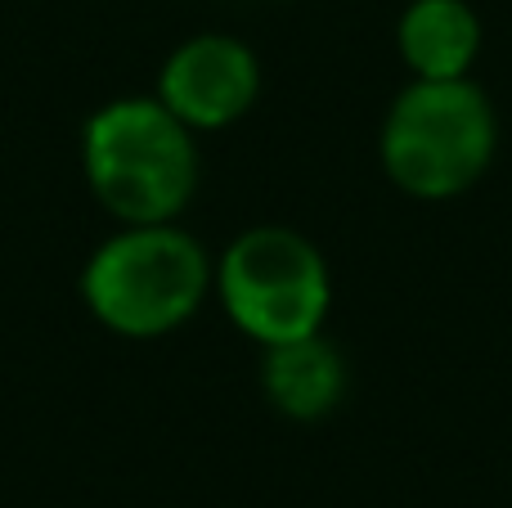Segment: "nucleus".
Here are the masks:
<instances>
[{
	"label": "nucleus",
	"instance_id": "nucleus-1",
	"mask_svg": "<svg viewBox=\"0 0 512 508\" xmlns=\"http://www.w3.org/2000/svg\"><path fill=\"white\" fill-rule=\"evenodd\" d=\"M81 176L117 225L176 221L198 189L194 131L158 95H117L81 126Z\"/></svg>",
	"mask_w": 512,
	"mask_h": 508
},
{
	"label": "nucleus",
	"instance_id": "nucleus-3",
	"mask_svg": "<svg viewBox=\"0 0 512 508\" xmlns=\"http://www.w3.org/2000/svg\"><path fill=\"white\" fill-rule=\"evenodd\" d=\"M499 149V117L472 77H414L382 117L378 158L387 180L409 198L445 203L490 171Z\"/></svg>",
	"mask_w": 512,
	"mask_h": 508
},
{
	"label": "nucleus",
	"instance_id": "nucleus-5",
	"mask_svg": "<svg viewBox=\"0 0 512 508\" xmlns=\"http://www.w3.org/2000/svg\"><path fill=\"white\" fill-rule=\"evenodd\" d=\"M153 95L189 131H225L252 113L261 95V59L230 32H198L162 59Z\"/></svg>",
	"mask_w": 512,
	"mask_h": 508
},
{
	"label": "nucleus",
	"instance_id": "nucleus-6",
	"mask_svg": "<svg viewBox=\"0 0 512 508\" xmlns=\"http://www.w3.org/2000/svg\"><path fill=\"white\" fill-rule=\"evenodd\" d=\"M261 392L283 419L319 423L346 396V360L324 333L261 347Z\"/></svg>",
	"mask_w": 512,
	"mask_h": 508
},
{
	"label": "nucleus",
	"instance_id": "nucleus-4",
	"mask_svg": "<svg viewBox=\"0 0 512 508\" xmlns=\"http://www.w3.org/2000/svg\"><path fill=\"white\" fill-rule=\"evenodd\" d=\"M216 293L230 324L256 347L324 333L333 311V275L306 234L288 225H252L216 261Z\"/></svg>",
	"mask_w": 512,
	"mask_h": 508
},
{
	"label": "nucleus",
	"instance_id": "nucleus-7",
	"mask_svg": "<svg viewBox=\"0 0 512 508\" xmlns=\"http://www.w3.org/2000/svg\"><path fill=\"white\" fill-rule=\"evenodd\" d=\"M396 50L409 77H468L481 54V18L468 0H409L396 23Z\"/></svg>",
	"mask_w": 512,
	"mask_h": 508
},
{
	"label": "nucleus",
	"instance_id": "nucleus-2",
	"mask_svg": "<svg viewBox=\"0 0 512 508\" xmlns=\"http://www.w3.org/2000/svg\"><path fill=\"white\" fill-rule=\"evenodd\" d=\"M216 284V261L176 221L117 225L81 266V302L113 338L153 342L185 329Z\"/></svg>",
	"mask_w": 512,
	"mask_h": 508
}]
</instances>
